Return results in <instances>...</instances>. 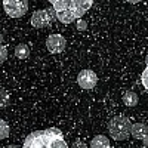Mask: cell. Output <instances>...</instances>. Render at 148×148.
<instances>
[{"label":"cell","mask_w":148,"mask_h":148,"mask_svg":"<svg viewBox=\"0 0 148 148\" xmlns=\"http://www.w3.org/2000/svg\"><path fill=\"white\" fill-rule=\"evenodd\" d=\"M132 121L126 116H116L108 121L110 136L116 141H125L130 136Z\"/></svg>","instance_id":"1"},{"label":"cell","mask_w":148,"mask_h":148,"mask_svg":"<svg viewBox=\"0 0 148 148\" xmlns=\"http://www.w3.org/2000/svg\"><path fill=\"white\" fill-rule=\"evenodd\" d=\"M51 138L47 136L46 130H34L25 138L22 148H49Z\"/></svg>","instance_id":"2"},{"label":"cell","mask_w":148,"mask_h":148,"mask_svg":"<svg viewBox=\"0 0 148 148\" xmlns=\"http://www.w3.org/2000/svg\"><path fill=\"white\" fill-rule=\"evenodd\" d=\"M3 8L10 18H21L27 14L28 2L27 0H5Z\"/></svg>","instance_id":"3"},{"label":"cell","mask_w":148,"mask_h":148,"mask_svg":"<svg viewBox=\"0 0 148 148\" xmlns=\"http://www.w3.org/2000/svg\"><path fill=\"white\" fill-rule=\"evenodd\" d=\"M77 83L82 89L84 90H90L93 89L96 83H98V76L96 73L92 71V70H82L77 76Z\"/></svg>","instance_id":"4"},{"label":"cell","mask_w":148,"mask_h":148,"mask_svg":"<svg viewBox=\"0 0 148 148\" xmlns=\"http://www.w3.org/2000/svg\"><path fill=\"white\" fill-rule=\"evenodd\" d=\"M67 46V40L62 34H51L46 39V47L51 53H61Z\"/></svg>","instance_id":"5"},{"label":"cell","mask_w":148,"mask_h":148,"mask_svg":"<svg viewBox=\"0 0 148 148\" xmlns=\"http://www.w3.org/2000/svg\"><path fill=\"white\" fill-rule=\"evenodd\" d=\"M92 8V0H70V10L76 19H82V16Z\"/></svg>","instance_id":"6"},{"label":"cell","mask_w":148,"mask_h":148,"mask_svg":"<svg viewBox=\"0 0 148 148\" xmlns=\"http://www.w3.org/2000/svg\"><path fill=\"white\" fill-rule=\"evenodd\" d=\"M30 24L34 27V28H45V27H49L52 24L51 18H49L46 9H39L33 12L31 15V19H30Z\"/></svg>","instance_id":"7"},{"label":"cell","mask_w":148,"mask_h":148,"mask_svg":"<svg viewBox=\"0 0 148 148\" xmlns=\"http://www.w3.org/2000/svg\"><path fill=\"white\" fill-rule=\"evenodd\" d=\"M147 125L145 123H132V127H130V135L135 139H141L144 141V144H147Z\"/></svg>","instance_id":"8"},{"label":"cell","mask_w":148,"mask_h":148,"mask_svg":"<svg viewBox=\"0 0 148 148\" xmlns=\"http://www.w3.org/2000/svg\"><path fill=\"white\" fill-rule=\"evenodd\" d=\"M121 99H123V104H125L126 107H135V105H138V102H139L138 95L135 93L133 90H126L125 93H123Z\"/></svg>","instance_id":"9"},{"label":"cell","mask_w":148,"mask_h":148,"mask_svg":"<svg viewBox=\"0 0 148 148\" xmlns=\"http://www.w3.org/2000/svg\"><path fill=\"white\" fill-rule=\"evenodd\" d=\"M90 148H110V139L105 135H96L92 138Z\"/></svg>","instance_id":"10"},{"label":"cell","mask_w":148,"mask_h":148,"mask_svg":"<svg viewBox=\"0 0 148 148\" xmlns=\"http://www.w3.org/2000/svg\"><path fill=\"white\" fill-rule=\"evenodd\" d=\"M15 56L18 59H27L30 56V47L25 43H19L15 47Z\"/></svg>","instance_id":"11"},{"label":"cell","mask_w":148,"mask_h":148,"mask_svg":"<svg viewBox=\"0 0 148 148\" xmlns=\"http://www.w3.org/2000/svg\"><path fill=\"white\" fill-rule=\"evenodd\" d=\"M56 19H58V21H61L62 24H71V22L76 21V18H74L73 12H71L70 9L62 10V12H58V14H56Z\"/></svg>","instance_id":"12"},{"label":"cell","mask_w":148,"mask_h":148,"mask_svg":"<svg viewBox=\"0 0 148 148\" xmlns=\"http://www.w3.org/2000/svg\"><path fill=\"white\" fill-rule=\"evenodd\" d=\"M51 5H52V9L58 14V12L70 9V0H51Z\"/></svg>","instance_id":"13"},{"label":"cell","mask_w":148,"mask_h":148,"mask_svg":"<svg viewBox=\"0 0 148 148\" xmlns=\"http://www.w3.org/2000/svg\"><path fill=\"white\" fill-rule=\"evenodd\" d=\"M45 130H46V133H47V136L51 138V141L62 139V138H64L62 132H61V129H58V127H47V129H45Z\"/></svg>","instance_id":"14"},{"label":"cell","mask_w":148,"mask_h":148,"mask_svg":"<svg viewBox=\"0 0 148 148\" xmlns=\"http://www.w3.org/2000/svg\"><path fill=\"white\" fill-rule=\"evenodd\" d=\"M9 133H10V127H9V125H8L5 120L0 119V139H6V138H9Z\"/></svg>","instance_id":"15"},{"label":"cell","mask_w":148,"mask_h":148,"mask_svg":"<svg viewBox=\"0 0 148 148\" xmlns=\"http://www.w3.org/2000/svg\"><path fill=\"white\" fill-rule=\"evenodd\" d=\"M9 101H10V95L8 90L5 89H0V108H5L9 105Z\"/></svg>","instance_id":"16"},{"label":"cell","mask_w":148,"mask_h":148,"mask_svg":"<svg viewBox=\"0 0 148 148\" xmlns=\"http://www.w3.org/2000/svg\"><path fill=\"white\" fill-rule=\"evenodd\" d=\"M49 148H68V145L64 139H55L49 144Z\"/></svg>","instance_id":"17"},{"label":"cell","mask_w":148,"mask_h":148,"mask_svg":"<svg viewBox=\"0 0 148 148\" xmlns=\"http://www.w3.org/2000/svg\"><path fill=\"white\" fill-rule=\"evenodd\" d=\"M6 58H8V47L6 45H0V62L6 61Z\"/></svg>","instance_id":"18"},{"label":"cell","mask_w":148,"mask_h":148,"mask_svg":"<svg viewBox=\"0 0 148 148\" xmlns=\"http://www.w3.org/2000/svg\"><path fill=\"white\" fill-rule=\"evenodd\" d=\"M76 22H77V30H79V31H84L86 28H88V24H86V21H83V19H77Z\"/></svg>","instance_id":"19"},{"label":"cell","mask_w":148,"mask_h":148,"mask_svg":"<svg viewBox=\"0 0 148 148\" xmlns=\"http://www.w3.org/2000/svg\"><path fill=\"white\" fill-rule=\"evenodd\" d=\"M71 148H88V145H86L83 141H74Z\"/></svg>","instance_id":"20"},{"label":"cell","mask_w":148,"mask_h":148,"mask_svg":"<svg viewBox=\"0 0 148 148\" xmlns=\"http://www.w3.org/2000/svg\"><path fill=\"white\" fill-rule=\"evenodd\" d=\"M46 12H47V15H49V18H51V21L53 22V21H56V12L51 8V9H46Z\"/></svg>","instance_id":"21"},{"label":"cell","mask_w":148,"mask_h":148,"mask_svg":"<svg viewBox=\"0 0 148 148\" xmlns=\"http://www.w3.org/2000/svg\"><path fill=\"white\" fill-rule=\"evenodd\" d=\"M142 84H144L145 89L148 88V84H147V70H144V73H142Z\"/></svg>","instance_id":"22"},{"label":"cell","mask_w":148,"mask_h":148,"mask_svg":"<svg viewBox=\"0 0 148 148\" xmlns=\"http://www.w3.org/2000/svg\"><path fill=\"white\" fill-rule=\"evenodd\" d=\"M6 148H21V147L19 145H8Z\"/></svg>","instance_id":"23"},{"label":"cell","mask_w":148,"mask_h":148,"mask_svg":"<svg viewBox=\"0 0 148 148\" xmlns=\"http://www.w3.org/2000/svg\"><path fill=\"white\" fill-rule=\"evenodd\" d=\"M3 43V36H2V33H0V45Z\"/></svg>","instance_id":"24"}]
</instances>
